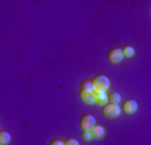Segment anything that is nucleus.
<instances>
[{"label": "nucleus", "mask_w": 151, "mask_h": 145, "mask_svg": "<svg viewBox=\"0 0 151 145\" xmlns=\"http://www.w3.org/2000/svg\"><path fill=\"white\" fill-rule=\"evenodd\" d=\"M91 133H92V136H93V139H100V137H103V136H104L105 130H104L103 126H100V125H94L93 128L91 129Z\"/></svg>", "instance_id": "9"}, {"label": "nucleus", "mask_w": 151, "mask_h": 145, "mask_svg": "<svg viewBox=\"0 0 151 145\" xmlns=\"http://www.w3.org/2000/svg\"><path fill=\"white\" fill-rule=\"evenodd\" d=\"M122 51H123V55L127 58H131L134 55V47L132 46H126V47L122 48Z\"/></svg>", "instance_id": "12"}, {"label": "nucleus", "mask_w": 151, "mask_h": 145, "mask_svg": "<svg viewBox=\"0 0 151 145\" xmlns=\"http://www.w3.org/2000/svg\"><path fill=\"white\" fill-rule=\"evenodd\" d=\"M108 101H109L111 104H117L119 105L120 102H122V95L116 92H112V93H109V95H108Z\"/></svg>", "instance_id": "10"}, {"label": "nucleus", "mask_w": 151, "mask_h": 145, "mask_svg": "<svg viewBox=\"0 0 151 145\" xmlns=\"http://www.w3.org/2000/svg\"><path fill=\"white\" fill-rule=\"evenodd\" d=\"M101 113L104 114V117H107V118H116V117L120 116V113H122V107L117 104H111V102H108L107 105L103 106Z\"/></svg>", "instance_id": "1"}, {"label": "nucleus", "mask_w": 151, "mask_h": 145, "mask_svg": "<svg viewBox=\"0 0 151 145\" xmlns=\"http://www.w3.org/2000/svg\"><path fill=\"white\" fill-rule=\"evenodd\" d=\"M93 81V85H94V89H99V90H105L107 92L108 87H109V79L107 78L105 75H97Z\"/></svg>", "instance_id": "3"}, {"label": "nucleus", "mask_w": 151, "mask_h": 145, "mask_svg": "<svg viewBox=\"0 0 151 145\" xmlns=\"http://www.w3.org/2000/svg\"><path fill=\"white\" fill-rule=\"evenodd\" d=\"M80 92H94V85L92 79H84L80 83Z\"/></svg>", "instance_id": "7"}, {"label": "nucleus", "mask_w": 151, "mask_h": 145, "mask_svg": "<svg viewBox=\"0 0 151 145\" xmlns=\"http://www.w3.org/2000/svg\"><path fill=\"white\" fill-rule=\"evenodd\" d=\"M49 145H65V142L61 141V140H51Z\"/></svg>", "instance_id": "15"}, {"label": "nucleus", "mask_w": 151, "mask_h": 145, "mask_svg": "<svg viewBox=\"0 0 151 145\" xmlns=\"http://www.w3.org/2000/svg\"><path fill=\"white\" fill-rule=\"evenodd\" d=\"M122 110L127 114H134L138 110V102L135 100H127L126 102H123Z\"/></svg>", "instance_id": "6"}, {"label": "nucleus", "mask_w": 151, "mask_h": 145, "mask_svg": "<svg viewBox=\"0 0 151 145\" xmlns=\"http://www.w3.org/2000/svg\"><path fill=\"white\" fill-rule=\"evenodd\" d=\"M123 58H124V55H123V51L122 48H112V50H109V53H108V59H109V62L112 63H119L123 60Z\"/></svg>", "instance_id": "5"}, {"label": "nucleus", "mask_w": 151, "mask_h": 145, "mask_svg": "<svg viewBox=\"0 0 151 145\" xmlns=\"http://www.w3.org/2000/svg\"><path fill=\"white\" fill-rule=\"evenodd\" d=\"M80 98L85 104H94L96 102L93 92H80Z\"/></svg>", "instance_id": "8"}, {"label": "nucleus", "mask_w": 151, "mask_h": 145, "mask_svg": "<svg viewBox=\"0 0 151 145\" xmlns=\"http://www.w3.org/2000/svg\"><path fill=\"white\" fill-rule=\"evenodd\" d=\"M94 100H96V102L94 104H97V105H107L108 102V93L105 92V90H99V89H94Z\"/></svg>", "instance_id": "4"}, {"label": "nucleus", "mask_w": 151, "mask_h": 145, "mask_svg": "<svg viewBox=\"0 0 151 145\" xmlns=\"http://www.w3.org/2000/svg\"><path fill=\"white\" fill-rule=\"evenodd\" d=\"M96 125V118L92 114H84L80 120V126L82 130H91Z\"/></svg>", "instance_id": "2"}, {"label": "nucleus", "mask_w": 151, "mask_h": 145, "mask_svg": "<svg viewBox=\"0 0 151 145\" xmlns=\"http://www.w3.org/2000/svg\"><path fill=\"white\" fill-rule=\"evenodd\" d=\"M65 145H78V141H77L76 139H73V137H70V139L66 140Z\"/></svg>", "instance_id": "14"}, {"label": "nucleus", "mask_w": 151, "mask_h": 145, "mask_svg": "<svg viewBox=\"0 0 151 145\" xmlns=\"http://www.w3.org/2000/svg\"><path fill=\"white\" fill-rule=\"evenodd\" d=\"M11 141V134L6 130H1L0 132V145H7Z\"/></svg>", "instance_id": "11"}, {"label": "nucleus", "mask_w": 151, "mask_h": 145, "mask_svg": "<svg viewBox=\"0 0 151 145\" xmlns=\"http://www.w3.org/2000/svg\"><path fill=\"white\" fill-rule=\"evenodd\" d=\"M82 139H84L85 141H89V140L93 139V136H92L91 130H82Z\"/></svg>", "instance_id": "13"}]
</instances>
